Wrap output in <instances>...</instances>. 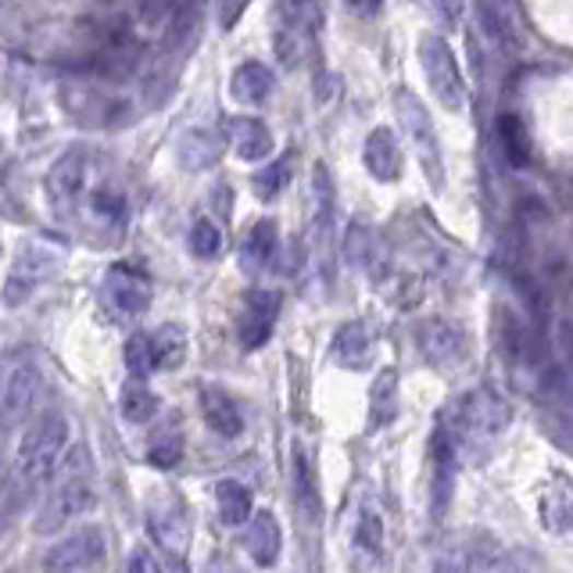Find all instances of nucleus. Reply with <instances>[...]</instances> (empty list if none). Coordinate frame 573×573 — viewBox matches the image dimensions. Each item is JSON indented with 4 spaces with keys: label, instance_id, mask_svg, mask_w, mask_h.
<instances>
[{
    "label": "nucleus",
    "instance_id": "37998d69",
    "mask_svg": "<svg viewBox=\"0 0 573 573\" xmlns=\"http://www.w3.org/2000/svg\"><path fill=\"white\" fill-rule=\"evenodd\" d=\"M241 8H244V0H219V25L230 30V25L241 19Z\"/></svg>",
    "mask_w": 573,
    "mask_h": 573
},
{
    "label": "nucleus",
    "instance_id": "bb28decb",
    "mask_svg": "<svg viewBox=\"0 0 573 573\" xmlns=\"http://www.w3.org/2000/svg\"><path fill=\"white\" fill-rule=\"evenodd\" d=\"M187 359V330L179 323H165L151 334V366L154 370H179Z\"/></svg>",
    "mask_w": 573,
    "mask_h": 573
},
{
    "label": "nucleus",
    "instance_id": "0eeeda50",
    "mask_svg": "<svg viewBox=\"0 0 573 573\" xmlns=\"http://www.w3.org/2000/svg\"><path fill=\"white\" fill-rule=\"evenodd\" d=\"M420 69L430 83V94L445 112H463L466 108V80L463 69L455 61V50L441 40V36H423L420 40Z\"/></svg>",
    "mask_w": 573,
    "mask_h": 573
},
{
    "label": "nucleus",
    "instance_id": "a211bd4d",
    "mask_svg": "<svg viewBox=\"0 0 573 573\" xmlns=\"http://www.w3.org/2000/svg\"><path fill=\"white\" fill-rule=\"evenodd\" d=\"M362 165L376 184H395L401 176V148L390 129H373L366 137V148H362Z\"/></svg>",
    "mask_w": 573,
    "mask_h": 573
},
{
    "label": "nucleus",
    "instance_id": "c9c22d12",
    "mask_svg": "<svg viewBox=\"0 0 573 573\" xmlns=\"http://www.w3.org/2000/svg\"><path fill=\"white\" fill-rule=\"evenodd\" d=\"M126 370L133 381H148V376L154 373L151 366V334H133L126 341Z\"/></svg>",
    "mask_w": 573,
    "mask_h": 573
},
{
    "label": "nucleus",
    "instance_id": "a19ab883",
    "mask_svg": "<svg viewBox=\"0 0 573 573\" xmlns=\"http://www.w3.org/2000/svg\"><path fill=\"white\" fill-rule=\"evenodd\" d=\"M15 510H19V499H15V491H11V484L4 480V484H0V534H4L8 519L15 516Z\"/></svg>",
    "mask_w": 573,
    "mask_h": 573
},
{
    "label": "nucleus",
    "instance_id": "423d86ee",
    "mask_svg": "<svg viewBox=\"0 0 573 573\" xmlns=\"http://www.w3.org/2000/svg\"><path fill=\"white\" fill-rule=\"evenodd\" d=\"M58 266H61V255L55 252V247L44 244V241H25L19 247L15 262H11V269H8L4 291H0L4 294V305L8 308L25 305L50 277H55Z\"/></svg>",
    "mask_w": 573,
    "mask_h": 573
},
{
    "label": "nucleus",
    "instance_id": "473e14b6",
    "mask_svg": "<svg viewBox=\"0 0 573 573\" xmlns=\"http://www.w3.org/2000/svg\"><path fill=\"white\" fill-rule=\"evenodd\" d=\"M286 184H291V162L280 159V162H269L266 168H258L252 179V190L258 201H277Z\"/></svg>",
    "mask_w": 573,
    "mask_h": 573
},
{
    "label": "nucleus",
    "instance_id": "f8f14e48",
    "mask_svg": "<svg viewBox=\"0 0 573 573\" xmlns=\"http://www.w3.org/2000/svg\"><path fill=\"white\" fill-rule=\"evenodd\" d=\"M416 344H420L430 366H437V370H455L470 359V337L448 319L420 323V327H416Z\"/></svg>",
    "mask_w": 573,
    "mask_h": 573
},
{
    "label": "nucleus",
    "instance_id": "a18cd8bd",
    "mask_svg": "<svg viewBox=\"0 0 573 573\" xmlns=\"http://www.w3.org/2000/svg\"><path fill=\"white\" fill-rule=\"evenodd\" d=\"M148 11L151 15H165V11H173V0H148Z\"/></svg>",
    "mask_w": 573,
    "mask_h": 573
},
{
    "label": "nucleus",
    "instance_id": "f257e3e1",
    "mask_svg": "<svg viewBox=\"0 0 573 573\" xmlns=\"http://www.w3.org/2000/svg\"><path fill=\"white\" fill-rule=\"evenodd\" d=\"M65 445H69V420H65V412L50 409L30 426V434H25L19 445L15 473L8 480L19 505L47 491V484L55 480L58 466L65 459Z\"/></svg>",
    "mask_w": 573,
    "mask_h": 573
},
{
    "label": "nucleus",
    "instance_id": "6e6552de",
    "mask_svg": "<svg viewBox=\"0 0 573 573\" xmlns=\"http://www.w3.org/2000/svg\"><path fill=\"white\" fill-rule=\"evenodd\" d=\"M40 398V370L33 362H15L0 373V434L19 430Z\"/></svg>",
    "mask_w": 573,
    "mask_h": 573
},
{
    "label": "nucleus",
    "instance_id": "c85d7f7f",
    "mask_svg": "<svg viewBox=\"0 0 573 573\" xmlns=\"http://www.w3.org/2000/svg\"><path fill=\"white\" fill-rule=\"evenodd\" d=\"M499 143H502V151H505V159H510V165L524 168L530 162V137H527L524 119H519L516 112H502L499 115Z\"/></svg>",
    "mask_w": 573,
    "mask_h": 573
},
{
    "label": "nucleus",
    "instance_id": "aec40b11",
    "mask_svg": "<svg viewBox=\"0 0 573 573\" xmlns=\"http://www.w3.org/2000/svg\"><path fill=\"white\" fill-rule=\"evenodd\" d=\"M86 223L101 233H119L126 226V198L119 187L101 184L94 190H86V208H83Z\"/></svg>",
    "mask_w": 573,
    "mask_h": 573
},
{
    "label": "nucleus",
    "instance_id": "39448f33",
    "mask_svg": "<svg viewBox=\"0 0 573 573\" xmlns=\"http://www.w3.org/2000/svg\"><path fill=\"white\" fill-rule=\"evenodd\" d=\"M272 19H277V55L283 65H297L305 50L319 36L323 8L319 0H272Z\"/></svg>",
    "mask_w": 573,
    "mask_h": 573
},
{
    "label": "nucleus",
    "instance_id": "9b49d317",
    "mask_svg": "<svg viewBox=\"0 0 573 573\" xmlns=\"http://www.w3.org/2000/svg\"><path fill=\"white\" fill-rule=\"evenodd\" d=\"M86 179H90V151L86 148L65 151L61 159L50 165V173H47V201H50V208L61 212V215L72 212V208L83 201Z\"/></svg>",
    "mask_w": 573,
    "mask_h": 573
},
{
    "label": "nucleus",
    "instance_id": "a878e982",
    "mask_svg": "<svg viewBox=\"0 0 573 573\" xmlns=\"http://www.w3.org/2000/svg\"><path fill=\"white\" fill-rule=\"evenodd\" d=\"M344 258L355 269L376 277V272H381V266H384V247H381V241H376L373 230H366L362 223H351L348 233H344Z\"/></svg>",
    "mask_w": 573,
    "mask_h": 573
},
{
    "label": "nucleus",
    "instance_id": "cd10ccee",
    "mask_svg": "<svg viewBox=\"0 0 573 573\" xmlns=\"http://www.w3.org/2000/svg\"><path fill=\"white\" fill-rule=\"evenodd\" d=\"M215 502H219V516H223L226 527H241L252 519V491H247L241 480H219Z\"/></svg>",
    "mask_w": 573,
    "mask_h": 573
},
{
    "label": "nucleus",
    "instance_id": "f704fd0d",
    "mask_svg": "<svg viewBox=\"0 0 573 573\" xmlns=\"http://www.w3.org/2000/svg\"><path fill=\"white\" fill-rule=\"evenodd\" d=\"M541 519L552 530H563L570 524V488L563 477H556V491H545L541 499Z\"/></svg>",
    "mask_w": 573,
    "mask_h": 573
},
{
    "label": "nucleus",
    "instance_id": "dca6fc26",
    "mask_svg": "<svg viewBox=\"0 0 573 573\" xmlns=\"http://www.w3.org/2000/svg\"><path fill=\"white\" fill-rule=\"evenodd\" d=\"M223 151H226L223 133H215L208 126H194L176 143V162L184 173H208V168L219 165Z\"/></svg>",
    "mask_w": 573,
    "mask_h": 573
},
{
    "label": "nucleus",
    "instance_id": "1a4fd4ad",
    "mask_svg": "<svg viewBox=\"0 0 573 573\" xmlns=\"http://www.w3.org/2000/svg\"><path fill=\"white\" fill-rule=\"evenodd\" d=\"M101 297H104V305H108L112 316L137 319L151 305V280L129 262H119V266H112L108 272H104Z\"/></svg>",
    "mask_w": 573,
    "mask_h": 573
},
{
    "label": "nucleus",
    "instance_id": "9d476101",
    "mask_svg": "<svg viewBox=\"0 0 573 573\" xmlns=\"http://www.w3.org/2000/svg\"><path fill=\"white\" fill-rule=\"evenodd\" d=\"M104 552H108V541H104V530L97 524H86L69 538H61L55 549L44 556V570L47 573H90Z\"/></svg>",
    "mask_w": 573,
    "mask_h": 573
},
{
    "label": "nucleus",
    "instance_id": "ea45409f",
    "mask_svg": "<svg viewBox=\"0 0 573 573\" xmlns=\"http://www.w3.org/2000/svg\"><path fill=\"white\" fill-rule=\"evenodd\" d=\"M126 573H162V566H159V559H154L148 549H137L133 556H129Z\"/></svg>",
    "mask_w": 573,
    "mask_h": 573
},
{
    "label": "nucleus",
    "instance_id": "4c0bfd02",
    "mask_svg": "<svg viewBox=\"0 0 573 573\" xmlns=\"http://www.w3.org/2000/svg\"><path fill=\"white\" fill-rule=\"evenodd\" d=\"M179 455H184V437L179 434H159L151 441V448H148V459L154 466H162V470H168V466H176L179 463Z\"/></svg>",
    "mask_w": 573,
    "mask_h": 573
},
{
    "label": "nucleus",
    "instance_id": "c03bdc74",
    "mask_svg": "<svg viewBox=\"0 0 573 573\" xmlns=\"http://www.w3.org/2000/svg\"><path fill=\"white\" fill-rule=\"evenodd\" d=\"M348 8L355 11V15H362V19H373L376 11L384 8V0H348Z\"/></svg>",
    "mask_w": 573,
    "mask_h": 573
},
{
    "label": "nucleus",
    "instance_id": "58836bf2",
    "mask_svg": "<svg viewBox=\"0 0 573 573\" xmlns=\"http://www.w3.org/2000/svg\"><path fill=\"white\" fill-rule=\"evenodd\" d=\"M359 552L366 556H381V545H384V524L381 516L373 510H362V519H359Z\"/></svg>",
    "mask_w": 573,
    "mask_h": 573
},
{
    "label": "nucleus",
    "instance_id": "4468645a",
    "mask_svg": "<svg viewBox=\"0 0 573 573\" xmlns=\"http://www.w3.org/2000/svg\"><path fill=\"white\" fill-rule=\"evenodd\" d=\"M277 316H280V294L277 291H252L244 297L241 305V316H237V337H241V348L244 351H258L269 337L272 327H277Z\"/></svg>",
    "mask_w": 573,
    "mask_h": 573
},
{
    "label": "nucleus",
    "instance_id": "f3484780",
    "mask_svg": "<svg viewBox=\"0 0 573 573\" xmlns=\"http://www.w3.org/2000/svg\"><path fill=\"white\" fill-rule=\"evenodd\" d=\"M198 406H201V420L204 426L212 430L219 437H241L244 430V416L237 409V401H233L223 387H201L198 390Z\"/></svg>",
    "mask_w": 573,
    "mask_h": 573
},
{
    "label": "nucleus",
    "instance_id": "7c9ffc66",
    "mask_svg": "<svg viewBox=\"0 0 573 573\" xmlns=\"http://www.w3.org/2000/svg\"><path fill=\"white\" fill-rule=\"evenodd\" d=\"M370 409H373V426H384L398 409V373L381 370L370 390Z\"/></svg>",
    "mask_w": 573,
    "mask_h": 573
},
{
    "label": "nucleus",
    "instance_id": "7ed1b4c3",
    "mask_svg": "<svg viewBox=\"0 0 573 573\" xmlns=\"http://www.w3.org/2000/svg\"><path fill=\"white\" fill-rule=\"evenodd\" d=\"M505 426H510V406H505V398L494 395L491 387H477V390H466V395L455 401L448 426L441 430L452 437L455 452H459V445H484V441H494Z\"/></svg>",
    "mask_w": 573,
    "mask_h": 573
},
{
    "label": "nucleus",
    "instance_id": "b1692460",
    "mask_svg": "<svg viewBox=\"0 0 573 573\" xmlns=\"http://www.w3.org/2000/svg\"><path fill=\"white\" fill-rule=\"evenodd\" d=\"M430 459H434V516L448 510L452 499V480H455V463H459V452H455L452 437L445 430H437L434 441H430Z\"/></svg>",
    "mask_w": 573,
    "mask_h": 573
},
{
    "label": "nucleus",
    "instance_id": "f03ea898",
    "mask_svg": "<svg viewBox=\"0 0 573 573\" xmlns=\"http://www.w3.org/2000/svg\"><path fill=\"white\" fill-rule=\"evenodd\" d=\"M94 510V477H90V455L75 448L69 459H61L55 480L36 510V534H58Z\"/></svg>",
    "mask_w": 573,
    "mask_h": 573
},
{
    "label": "nucleus",
    "instance_id": "393cba45",
    "mask_svg": "<svg viewBox=\"0 0 573 573\" xmlns=\"http://www.w3.org/2000/svg\"><path fill=\"white\" fill-rule=\"evenodd\" d=\"M272 86H277V80H272L269 65L262 61H244L237 72H233L230 80V94L237 104H247V108H258V104H266Z\"/></svg>",
    "mask_w": 573,
    "mask_h": 573
},
{
    "label": "nucleus",
    "instance_id": "e433bc0d",
    "mask_svg": "<svg viewBox=\"0 0 573 573\" xmlns=\"http://www.w3.org/2000/svg\"><path fill=\"white\" fill-rule=\"evenodd\" d=\"M488 563L491 559L477 556L473 549H448L445 556H441L437 573H484Z\"/></svg>",
    "mask_w": 573,
    "mask_h": 573
},
{
    "label": "nucleus",
    "instance_id": "2f4dec72",
    "mask_svg": "<svg viewBox=\"0 0 573 573\" xmlns=\"http://www.w3.org/2000/svg\"><path fill=\"white\" fill-rule=\"evenodd\" d=\"M291 480H294V499H297V510H302L305 519H312L319 513V494H316V477H312V466H308V455L297 448L294 452V470H291Z\"/></svg>",
    "mask_w": 573,
    "mask_h": 573
},
{
    "label": "nucleus",
    "instance_id": "20e7f679",
    "mask_svg": "<svg viewBox=\"0 0 573 573\" xmlns=\"http://www.w3.org/2000/svg\"><path fill=\"white\" fill-rule=\"evenodd\" d=\"M395 112H398L401 129H406V137L412 143L416 159H420V165H423L426 184L434 190H441V187H445V159H441V143H437L434 122H430L423 101L416 97L412 90L401 86L395 94Z\"/></svg>",
    "mask_w": 573,
    "mask_h": 573
},
{
    "label": "nucleus",
    "instance_id": "2eb2a0df",
    "mask_svg": "<svg viewBox=\"0 0 573 573\" xmlns=\"http://www.w3.org/2000/svg\"><path fill=\"white\" fill-rule=\"evenodd\" d=\"M334 362L337 366H344L351 373H362L373 366V355H376V334L370 330V323L362 319H351L344 323L341 330L334 334Z\"/></svg>",
    "mask_w": 573,
    "mask_h": 573
},
{
    "label": "nucleus",
    "instance_id": "412c9836",
    "mask_svg": "<svg viewBox=\"0 0 573 573\" xmlns=\"http://www.w3.org/2000/svg\"><path fill=\"white\" fill-rule=\"evenodd\" d=\"M277 252H280V230L272 219H262V223H255L247 230V237L241 244V266L244 272H266L272 262H277Z\"/></svg>",
    "mask_w": 573,
    "mask_h": 573
},
{
    "label": "nucleus",
    "instance_id": "72a5a7b5",
    "mask_svg": "<svg viewBox=\"0 0 573 573\" xmlns=\"http://www.w3.org/2000/svg\"><path fill=\"white\" fill-rule=\"evenodd\" d=\"M190 252L201 258V262H215L223 255V230H219L212 219H198L190 226Z\"/></svg>",
    "mask_w": 573,
    "mask_h": 573
},
{
    "label": "nucleus",
    "instance_id": "79ce46f5",
    "mask_svg": "<svg viewBox=\"0 0 573 573\" xmlns=\"http://www.w3.org/2000/svg\"><path fill=\"white\" fill-rule=\"evenodd\" d=\"M430 4H434V11H437L445 25H459V19H463V0H430Z\"/></svg>",
    "mask_w": 573,
    "mask_h": 573
},
{
    "label": "nucleus",
    "instance_id": "4be33fe9",
    "mask_svg": "<svg viewBox=\"0 0 573 573\" xmlns=\"http://www.w3.org/2000/svg\"><path fill=\"white\" fill-rule=\"evenodd\" d=\"M226 137L233 143V151H237V159H244V162H266L272 154V133L262 119H247V115L230 119Z\"/></svg>",
    "mask_w": 573,
    "mask_h": 573
},
{
    "label": "nucleus",
    "instance_id": "c756f323",
    "mask_svg": "<svg viewBox=\"0 0 573 573\" xmlns=\"http://www.w3.org/2000/svg\"><path fill=\"white\" fill-rule=\"evenodd\" d=\"M119 409L129 423H148L159 412V395L148 387V381H126L119 395Z\"/></svg>",
    "mask_w": 573,
    "mask_h": 573
},
{
    "label": "nucleus",
    "instance_id": "5701e85b",
    "mask_svg": "<svg viewBox=\"0 0 573 573\" xmlns=\"http://www.w3.org/2000/svg\"><path fill=\"white\" fill-rule=\"evenodd\" d=\"M280 545H283V534L280 524L272 513H255L247 519V530H244V549L252 552V559L258 566H272L280 559Z\"/></svg>",
    "mask_w": 573,
    "mask_h": 573
},
{
    "label": "nucleus",
    "instance_id": "6ab92c4d",
    "mask_svg": "<svg viewBox=\"0 0 573 573\" xmlns=\"http://www.w3.org/2000/svg\"><path fill=\"white\" fill-rule=\"evenodd\" d=\"M65 108H69L75 119L86 122V126H112L126 112L122 101H115L108 94H97V90H86V86L65 90Z\"/></svg>",
    "mask_w": 573,
    "mask_h": 573
},
{
    "label": "nucleus",
    "instance_id": "ddd939ff",
    "mask_svg": "<svg viewBox=\"0 0 573 573\" xmlns=\"http://www.w3.org/2000/svg\"><path fill=\"white\" fill-rule=\"evenodd\" d=\"M148 519H151V534L159 538L162 549L173 552L176 559H184L190 545V513H187V502L179 499V491H162V499L151 502Z\"/></svg>",
    "mask_w": 573,
    "mask_h": 573
}]
</instances>
